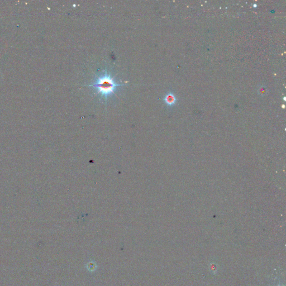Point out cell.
I'll return each instance as SVG.
<instances>
[{
  "label": "cell",
  "mask_w": 286,
  "mask_h": 286,
  "mask_svg": "<svg viewBox=\"0 0 286 286\" xmlns=\"http://www.w3.org/2000/svg\"><path fill=\"white\" fill-rule=\"evenodd\" d=\"M283 98H284V101H286V97H284Z\"/></svg>",
  "instance_id": "4"
},
{
  "label": "cell",
  "mask_w": 286,
  "mask_h": 286,
  "mask_svg": "<svg viewBox=\"0 0 286 286\" xmlns=\"http://www.w3.org/2000/svg\"><path fill=\"white\" fill-rule=\"evenodd\" d=\"M164 101L168 106H173L175 105V103L177 102V98L176 96H174L173 93H168L166 95V96L164 97Z\"/></svg>",
  "instance_id": "2"
},
{
  "label": "cell",
  "mask_w": 286,
  "mask_h": 286,
  "mask_svg": "<svg viewBox=\"0 0 286 286\" xmlns=\"http://www.w3.org/2000/svg\"><path fill=\"white\" fill-rule=\"evenodd\" d=\"M89 86L96 88L97 89V93L101 94L102 97L106 98L107 97L114 93L116 87L124 85L115 84L113 78L111 77L110 75H108L105 72L102 76L98 77L94 84Z\"/></svg>",
  "instance_id": "1"
},
{
  "label": "cell",
  "mask_w": 286,
  "mask_h": 286,
  "mask_svg": "<svg viewBox=\"0 0 286 286\" xmlns=\"http://www.w3.org/2000/svg\"><path fill=\"white\" fill-rule=\"evenodd\" d=\"M253 6H254V7H256L257 6V4H254Z\"/></svg>",
  "instance_id": "3"
}]
</instances>
